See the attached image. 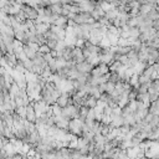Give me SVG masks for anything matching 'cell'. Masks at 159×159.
<instances>
[{
  "instance_id": "obj_1",
  "label": "cell",
  "mask_w": 159,
  "mask_h": 159,
  "mask_svg": "<svg viewBox=\"0 0 159 159\" xmlns=\"http://www.w3.org/2000/svg\"><path fill=\"white\" fill-rule=\"evenodd\" d=\"M67 132H70L71 134H73L76 137H81V134H82V122L80 121L78 118L70 119Z\"/></svg>"
},
{
  "instance_id": "obj_2",
  "label": "cell",
  "mask_w": 159,
  "mask_h": 159,
  "mask_svg": "<svg viewBox=\"0 0 159 159\" xmlns=\"http://www.w3.org/2000/svg\"><path fill=\"white\" fill-rule=\"evenodd\" d=\"M76 69L82 73H91V70L93 69V65H91L87 60H83L82 62L76 63Z\"/></svg>"
},
{
  "instance_id": "obj_3",
  "label": "cell",
  "mask_w": 159,
  "mask_h": 159,
  "mask_svg": "<svg viewBox=\"0 0 159 159\" xmlns=\"http://www.w3.org/2000/svg\"><path fill=\"white\" fill-rule=\"evenodd\" d=\"M83 60H86L83 57V54H82V49L78 46H75L73 49V52H72V61L75 63H78V62H82Z\"/></svg>"
},
{
  "instance_id": "obj_4",
  "label": "cell",
  "mask_w": 159,
  "mask_h": 159,
  "mask_svg": "<svg viewBox=\"0 0 159 159\" xmlns=\"http://www.w3.org/2000/svg\"><path fill=\"white\" fill-rule=\"evenodd\" d=\"M36 118H37V116H36V113H35V109H34L33 104L29 103V104L26 106V119L30 121V122H34V123H35Z\"/></svg>"
},
{
  "instance_id": "obj_5",
  "label": "cell",
  "mask_w": 159,
  "mask_h": 159,
  "mask_svg": "<svg viewBox=\"0 0 159 159\" xmlns=\"http://www.w3.org/2000/svg\"><path fill=\"white\" fill-rule=\"evenodd\" d=\"M70 97H71V96H69V94H67L66 92H61L60 97L56 100V104H58L61 108L66 107V106L69 104V100H70Z\"/></svg>"
},
{
  "instance_id": "obj_6",
  "label": "cell",
  "mask_w": 159,
  "mask_h": 159,
  "mask_svg": "<svg viewBox=\"0 0 159 159\" xmlns=\"http://www.w3.org/2000/svg\"><path fill=\"white\" fill-rule=\"evenodd\" d=\"M104 15H106V12L101 9V6L98 5V2H97V5H96V8H94L92 11H91V16L94 19V20H100L102 16H104Z\"/></svg>"
},
{
  "instance_id": "obj_7",
  "label": "cell",
  "mask_w": 159,
  "mask_h": 159,
  "mask_svg": "<svg viewBox=\"0 0 159 159\" xmlns=\"http://www.w3.org/2000/svg\"><path fill=\"white\" fill-rule=\"evenodd\" d=\"M97 98H94L93 96H91V94H87L86 96V100H85V102H83V106H86V107H88V108H94L97 106Z\"/></svg>"
},
{
  "instance_id": "obj_8",
  "label": "cell",
  "mask_w": 159,
  "mask_h": 159,
  "mask_svg": "<svg viewBox=\"0 0 159 159\" xmlns=\"http://www.w3.org/2000/svg\"><path fill=\"white\" fill-rule=\"evenodd\" d=\"M14 55H15V57H16L18 60H20V61H25V60L27 58L26 54H25L24 50H23V46L15 47V49H14Z\"/></svg>"
},
{
  "instance_id": "obj_9",
  "label": "cell",
  "mask_w": 159,
  "mask_h": 159,
  "mask_svg": "<svg viewBox=\"0 0 159 159\" xmlns=\"http://www.w3.org/2000/svg\"><path fill=\"white\" fill-rule=\"evenodd\" d=\"M157 5H153V4H149V3H146V4H142V5H139V15H147L148 12H149V10L150 9H153V8H155Z\"/></svg>"
},
{
  "instance_id": "obj_10",
  "label": "cell",
  "mask_w": 159,
  "mask_h": 159,
  "mask_svg": "<svg viewBox=\"0 0 159 159\" xmlns=\"http://www.w3.org/2000/svg\"><path fill=\"white\" fill-rule=\"evenodd\" d=\"M23 50H24V52L26 54L27 58H31V60H33V58L36 56V51L31 49V47H30L27 44H24V45H23Z\"/></svg>"
},
{
  "instance_id": "obj_11",
  "label": "cell",
  "mask_w": 159,
  "mask_h": 159,
  "mask_svg": "<svg viewBox=\"0 0 159 159\" xmlns=\"http://www.w3.org/2000/svg\"><path fill=\"white\" fill-rule=\"evenodd\" d=\"M67 21L69 19L66 16H63V15H58L56 18V20L54 21L55 25H58V26H63V27H67Z\"/></svg>"
},
{
  "instance_id": "obj_12",
  "label": "cell",
  "mask_w": 159,
  "mask_h": 159,
  "mask_svg": "<svg viewBox=\"0 0 159 159\" xmlns=\"http://www.w3.org/2000/svg\"><path fill=\"white\" fill-rule=\"evenodd\" d=\"M35 29H36L37 33L45 34L47 30H50V25H49V24H45V23H40V24H36V25H35Z\"/></svg>"
},
{
  "instance_id": "obj_13",
  "label": "cell",
  "mask_w": 159,
  "mask_h": 159,
  "mask_svg": "<svg viewBox=\"0 0 159 159\" xmlns=\"http://www.w3.org/2000/svg\"><path fill=\"white\" fill-rule=\"evenodd\" d=\"M97 2H98V5L101 6V9H102L104 12H107L109 9L113 8L112 4H111L109 2H106V0H97Z\"/></svg>"
},
{
  "instance_id": "obj_14",
  "label": "cell",
  "mask_w": 159,
  "mask_h": 159,
  "mask_svg": "<svg viewBox=\"0 0 159 159\" xmlns=\"http://www.w3.org/2000/svg\"><path fill=\"white\" fill-rule=\"evenodd\" d=\"M138 78H139V75H137V73H133L132 76H131V78H129V85L133 87V88H138L139 87V81H138Z\"/></svg>"
},
{
  "instance_id": "obj_15",
  "label": "cell",
  "mask_w": 159,
  "mask_h": 159,
  "mask_svg": "<svg viewBox=\"0 0 159 159\" xmlns=\"http://www.w3.org/2000/svg\"><path fill=\"white\" fill-rule=\"evenodd\" d=\"M129 37L132 39H138L139 35H140V30L138 26H134V27H129Z\"/></svg>"
},
{
  "instance_id": "obj_16",
  "label": "cell",
  "mask_w": 159,
  "mask_h": 159,
  "mask_svg": "<svg viewBox=\"0 0 159 159\" xmlns=\"http://www.w3.org/2000/svg\"><path fill=\"white\" fill-rule=\"evenodd\" d=\"M146 16L148 19H150V20H157V19H159V11L155 8H153V9L149 10V12L146 15Z\"/></svg>"
},
{
  "instance_id": "obj_17",
  "label": "cell",
  "mask_w": 159,
  "mask_h": 159,
  "mask_svg": "<svg viewBox=\"0 0 159 159\" xmlns=\"http://www.w3.org/2000/svg\"><path fill=\"white\" fill-rule=\"evenodd\" d=\"M118 9L117 8H112V9H109L107 12H106V16L108 18V19H115V18H117L118 16Z\"/></svg>"
},
{
  "instance_id": "obj_18",
  "label": "cell",
  "mask_w": 159,
  "mask_h": 159,
  "mask_svg": "<svg viewBox=\"0 0 159 159\" xmlns=\"http://www.w3.org/2000/svg\"><path fill=\"white\" fill-rule=\"evenodd\" d=\"M50 6L52 9V14L54 15H61V12H62V4L57 3V4H51Z\"/></svg>"
},
{
  "instance_id": "obj_19",
  "label": "cell",
  "mask_w": 159,
  "mask_h": 159,
  "mask_svg": "<svg viewBox=\"0 0 159 159\" xmlns=\"http://www.w3.org/2000/svg\"><path fill=\"white\" fill-rule=\"evenodd\" d=\"M23 65L25 67L26 71H30V72H33V69H34V62L31 58H26L24 62H23Z\"/></svg>"
},
{
  "instance_id": "obj_20",
  "label": "cell",
  "mask_w": 159,
  "mask_h": 159,
  "mask_svg": "<svg viewBox=\"0 0 159 159\" xmlns=\"http://www.w3.org/2000/svg\"><path fill=\"white\" fill-rule=\"evenodd\" d=\"M121 66H122L121 61H118V60H115V61H113V62L109 65V72H117V70H118Z\"/></svg>"
},
{
  "instance_id": "obj_21",
  "label": "cell",
  "mask_w": 159,
  "mask_h": 159,
  "mask_svg": "<svg viewBox=\"0 0 159 159\" xmlns=\"http://www.w3.org/2000/svg\"><path fill=\"white\" fill-rule=\"evenodd\" d=\"M15 112H16L23 119H25V118H26V106L16 107V108H15Z\"/></svg>"
},
{
  "instance_id": "obj_22",
  "label": "cell",
  "mask_w": 159,
  "mask_h": 159,
  "mask_svg": "<svg viewBox=\"0 0 159 159\" xmlns=\"http://www.w3.org/2000/svg\"><path fill=\"white\" fill-rule=\"evenodd\" d=\"M52 75H54V73H52V71L50 70V67H49V66H46V67L42 70V72H41V75H40V76H41V77H44V78L46 80V81H47V80H49Z\"/></svg>"
},
{
  "instance_id": "obj_23",
  "label": "cell",
  "mask_w": 159,
  "mask_h": 159,
  "mask_svg": "<svg viewBox=\"0 0 159 159\" xmlns=\"http://www.w3.org/2000/svg\"><path fill=\"white\" fill-rule=\"evenodd\" d=\"M119 80H122V78L119 77V75H118L117 72H109V78H108V81L113 82V83H117Z\"/></svg>"
},
{
  "instance_id": "obj_24",
  "label": "cell",
  "mask_w": 159,
  "mask_h": 159,
  "mask_svg": "<svg viewBox=\"0 0 159 159\" xmlns=\"http://www.w3.org/2000/svg\"><path fill=\"white\" fill-rule=\"evenodd\" d=\"M57 42H58V40H54V39H47V40H46V45L49 46L51 50H55V49H56Z\"/></svg>"
},
{
  "instance_id": "obj_25",
  "label": "cell",
  "mask_w": 159,
  "mask_h": 159,
  "mask_svg": "<svg viewBox=\"0 0 159 159\" xmlns=\"http://www.w3.org/2000/svg\"><path fill=\"white\" fill-rule=\"evenodd\" d=\"M149 124H150L152 128H154V127H158V125H159V115H153V117H152Z\"/></svg>"
},
{
  "instance_id": "obj_26",
  "label": "cell",
  "mask_w": 159,
  "mask_h": 159,
  "mask_svg": "<svg viewBox=\"0 0 159 159\" xmlns=\"http://www.w3.org/2000/svg\"><path fill=\"white\" fill-rule=\"evenodd\" d=\"M115 88H116V83L111 82V81H107V82H106V92H107L108 94H109L111 92H112Z\"/></svg>"
},
{
  "instance_id": "obj_27",
  "label": "cell",
  "mask_w": 159,
  "mask_h": 159,
  "mask_svg": "<svg viewBox=\"0 0 159 159\" xmlns=\"http://www.w3.org/2000/svg\"><path fill=\"white\" fill-rule=\"evenodd\" d=\"M61 112H62V108L58 106V104H52V113L54 116H61Z\"/></svg>"
},
{
  "instance_id": "obj_28",
  "label": "cell",
  "mask_w": 159,
  "mask_h": 159,
  "mask_svg": "<svg viewBox=\"0 0 159 159\" xmlns=\"http://www.w3.org/2000/svg\"><path fill=\"white\" fill-rule=\"evenodd\" d=\"M91 75H92V76H96V77H98V76H102V73H101V70H100L98 65L93 66V69L91 70Z\"/></svg>"
},
{
  "instance_id": "obj_29",
  "label": "cell",
  "mask_w": 159,
  "mask_h": 159,
  "mask_svg": "<svg viewBox=\"0 0 159 159\" xmlns=\"http://www.w3.org/2000/svg\"><path fill=\"white\" fill-rule=\"evenodd\" d=\"M51 51V49L49 46H47L46 44H42V45H40V50H39V52H41V54H49Z\"/></svg>"
},
{
  "instance_id": "obj_30",
  "label": "cell",
  "mask_w": 159,
  "mask_h": 159,
  "mask_svg": "<svg viewBox=\"0 0 159 159\" xmlns=\"http://www.w3.org/2000/svg\"><path fill=\"white\" fill-rule=\"evenodd\" d=\"M138 81H139V85H142V83L149 82V81H150V78H149V77H147V76H144L143 73H140V75H139V78H138Z\"/></svg>"
},
{
  "instance_id": "obj_31",
  "label": "cell",
  "mask_w": 159,
  "mask_h": 159,
  "mask_svg": "<svg viewBox=\"0 0 159 159\" xmlns=\"http://www.w3.org/2000/svg\"><path fill=\"white\" fill-rule=\"evenodd\" d=\"M81 49H82V54H83V57H85V58H88V57L92 55V52L90 51V49H88V47L83 46V47H81Z\"/></svg>"
},
{
  "instance_id": "obj_32",
  "label": "cell",
  "mask_w": 159,
  "mask_h": 159,
  "mask_svg": "<svg viewBox=\"0 0 159 159\" xmlns=\"http://www.w3.org/2000/svg\"><path fill=\"white\" fill-rule=\"evenodd\" d=\"M27 45H29V46H30L33 50H35L36 52H39V50H40V45H39L37 42H31V41H29V42H27Z\"/></svg>"
},
{
  "instance_id": "obj_33",
  "label": "cell",
  "mask_w": 159,
  "mask_h": 159,
  "mask_svg": "<svg viewBox=\"0 0 159 159\" xmlns=\"http://www.w3.org/2000/svg\"><path fill=\"white\" fill-rule=\"evenodd\" d=\"M100 23H101V25H103V26H109V20H108V18L106 16V15H104V16H102L100 20H98Z\"/></svg>"
},
{
  "instance_id": "obj_34",
  "label": "cell",
  "mask_w": 159,
  "mask_h": 159,
  "mask_svg": "<svg viewBox=\"0 0 159 159\" xmlns=\"http://www.w3.org/2000/svg\"><path fill=\"white\" fill-rule=\"evenodd\" d=\"M112 115L116 116H122V108L119 106H116L115 108H112Z\"/></svg>"
},
{
  "instance_id": "obj_35",
  "label": "cell",
  "mask_w": 159,
  "mask_h": 159,
  "mask_svg": "<svg viewBox=\"0 0 159 159\" xmlns=\"http://www.w3.org/2000/svg\"><path fill=\"white\" fill-rule=\"evenodd\" d=\"M50 54L52 55V57H57V56H58V51H57V50H51Z\"/></svg>"
},
{
  "instance_id": "obj_36",
  "label": "cell",
  "mask_w": 159,
  "mask_h": 159,
  "mask_svg": "<svg viewBox=\"0 0 159 159\" xmlns=\"http://www.w3.org/2000/svg\"><path fill=\"white\" fill-rule=\"evenodd\" d=\"M147 3L153 4V5H157V0H147Z\"/></svg>"
},
{
  "instance_id": "obj_37",
  "label": "cell",
  "mask_w": 159,
  "mask_h": 159,
  "mask_svg": "<svg viewBox=\"0 0 159 159\" xmlns=\"http://www.w3.org/2000/svg\"><path fill=\"white\" fill-rule=\"evenodd\" d=\"M137 2L139 3V5H142V4H146V3H147V0H137Z\"/></svg>"
},
{
  "instance_id": "obj_38",
  "label": "cell",
  "mask_w": 159,
  "mask_h": 159,
  "mask_svg": "<svg viewBox=\"0 0 159 159\" xmlns=\"http://www.w3.org/2000/svg\"><path fill=\"white\" fill-rule=\"evenodd\" d=\"M3 55H4V54H3L2 51H0V57H3Z\"/></svg>"
},
{
  "instance_id": "obj_39",
  "label": "cell",
  "mask_w": 159,
  "mask_h": 159,
  "mask_svg": "<svg viewBox=\"0 0 159 159\" xmlns=\"http://www.w3.org/2000/svg\"><path fill=\"white\" fill-rule=\"evenodd\" d=\"M3 35V31H2V29H0V36H2Z\"/></svg>"
},
{
  "instance_id": "obj_40",
  "label": "cell",
  "mask_w": 159,
  "mask_h": 159,
  "mask_svg": "<svg viewBox=\"0 0 159 159\" xmlns=\"http://www.w3.org/2000/svg\"><path fill=\"white\" fill-rule=\"evenodd\" d=\"M157 36H158V37H159V31H157Z\"/></svg>"
},
{
  "instance_id": "obj_41",
  "label": "cell",
  "mask_w": 159,
  "mask_h": 159,
  "mask_svg": "<svg viewBox=\"0 0 159 159\" xmlns=\"http://www.w3.org/2000/svg\"><path fill=\"white\" fill-rule=\"evenodd\" d=\"M158 50H159V46H158Z\"/></svg>"
}]
</instances>
